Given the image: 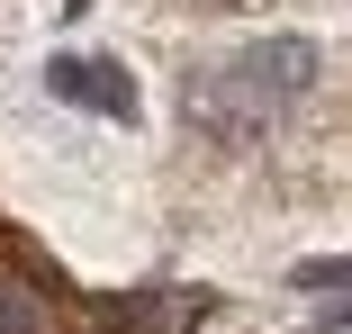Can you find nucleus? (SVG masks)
Listing matches in <instances>:
<instances>
[{"mask_svg":"<svg viewBox=\"0 0 352 334\" xmlns=\"http://www.w3.org/2000/svg\"><path fill=\"white\" fill-rule=\"evenodd\" d=\"M325 73V54L307 36H262V45H235L226 63H208V73L181 91V118L199 126L208 145H253L280 109H298Z\"/></svg>","mask_w":352,"mask_h":334,"instance_id":"1","label":"nucleus"},{"mask_svg":"<svg viewBox=\"0 0 352 334\" xmlns=\"http://www.w3.org/2000/svg\"><path fill=\"white\" fill-rule=\"evenodd\" d=\"M45 91L63 109H100V118H135V73L118 54H54L45 63Z\"/></svg>","mask_w":352,"mask_h":334,"instance_id":"2","label":"nucleus"},{"mask_svg":"<svg viewBox=\"0 0 352 334\" xmlns=\"http://www.w3.org/2000/svg\"><path fill=\"white\" fill-rule=\"evenodd\" d=\"M199 316H208V289H135L100 307V334H190Z\"/></svg>","mask_w":352,"mask_h":334,"instance_id":"3","label":"nucleus"},{"mask_svg":"<svg viewBox=\"0 0 352 334\" xmlns=\"http://www.w3.org/2000/svg\"><path fill=\"white\" fill-rule=\"evenodd\" d=\"M0 334H45V307L28 280H0Z\"/></svg>","mask_w":352,"mask_h":334,"instance_id":"4","label":"nucleus"},{"mask_svg":"<svg viewBox=\"0 0 352 334\" xmlns=\"http://www.w3.org/2000/svg\"><path fill=\"white\" fill-rule=\"evenodd\" d=\"M298 289H352V262H343V253H316V262H298Z\"/></svg>","mask_w":352,"mask_h":334,"instance_id":"5","label":"nucleus"},{"mask_svg":"<svg viewBox=\"0 0 352 334\" xmlns=\"http://www.w3.org/2000/svg\"><path fill=\"white\" fill-rule=\"evenodd\" d=\"M316 325H352V298H334V307H316Z\"/></svg>","mask_w":352,"mask_h":334,"instance_id":"6","label":"nucleus"}]
</instances>
